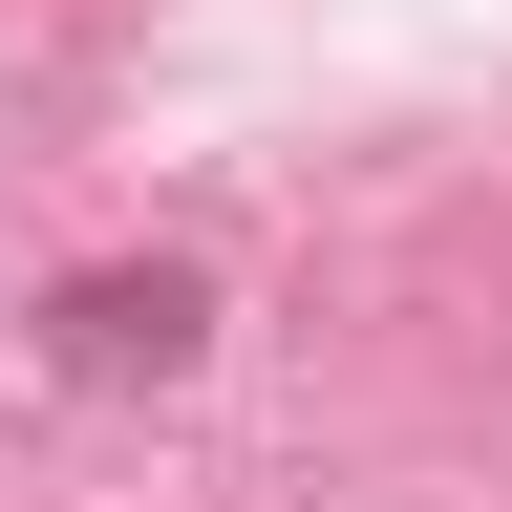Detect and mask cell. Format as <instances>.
<instances>
[{
	"instance_id": "cell-1",
	"label": "cell",
	"mask_w": 512,
	"mask_h": 512,
	"mask_svg": "<svg viewBox=\"0 0 512 512\" xmlns=\"http://www.w3.org/2000/svg\"><path fill=\"white\" fill-rule=\"evenodd\" d=\"M192 342H214V278H192V256H86V278L43 299L64 384H192Z\"/></svg>"
}]
</instances>
